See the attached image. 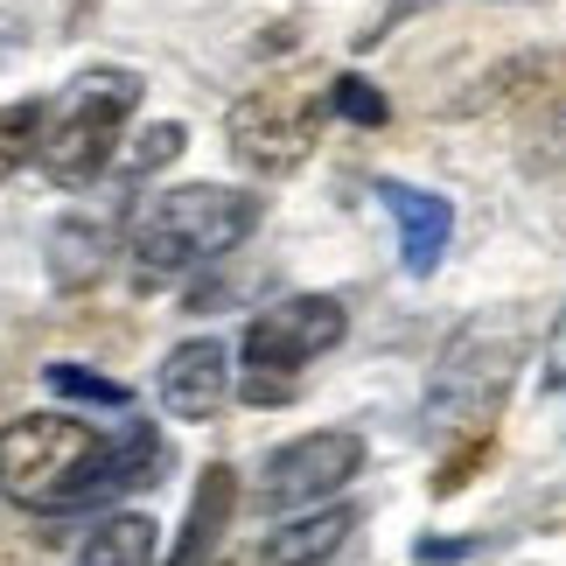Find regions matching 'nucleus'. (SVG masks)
I'll return each instance as SVG.
<instances>
[{
  "instance_id": "1a4fd4ad",
  "label": "nucleus",
  "mask_w": 566,
  "mask_h": 566,
  "mask_svg": "<svg viewBox=\"0 0 566 566\" xmlns=\"http://www.w3.org/2000/svg\"><path fill=\"white\" fill-rule=\"evenodd\" d=\"M231 517H238V475L224 462H210L203 483H196V496H189V517H182V532H176V553H168L161 566H210L217 546H224V532H231Z\"/></svg>"
},
{
  "instance_id": "f257e3e1",
  "label": "nucleus",
  "mask_w": 566,
  "mask_h": 566,
  "mask_svg": "<svg viewBox=\"0 0 566 566\" xmlns=\"http://www.w3.org/2000/svg\"><path fill=\"white\" fill-rule=\"evenodd\" d=\"M105 454L113 441L71 412H21L0 427V496L14 511H84L105 496Z\"/></svg>"
},
{
  "instance_id": "f8f14e48",
  "label": "nucleus",
  "mask_w": 566,
  "mask_h": 566,
  "mask_svg": "<svg viewBox=\"0 0 566 566\" xmlns=\"http://www.w3.org/2000/svg\"><path fill=\"white\" fill-rule=\"evenodd\" d=\"M161 469H168V441H161L155 427H134L126 441H113V454H105V496L161 483Z\"/></svg>"
},
{
  "instance_id": "423d86ee",
  "label": "nucleus",
  "mask_w": 566,
  "mask_h": 566,
  "mask_svg": "<svg viewBox=\"0 0 566 566\" xmlns=\"http://www.w3.org/2000/svg\"><path fill=\"white\" fill-rule=\"evenodd\" d=\"M343 336H350V315H343L336 294H287V301H273L266 315H252L245 371L301 378V364H315L322 350H336Z\"/></svg>"
},
{
  "instance_id": "dca6fc26",
  "label": "nucleus",
  "mask_w": 566,
  "mask_h": 566,
  "mask_svg": "<svg viewBox=\"0 0 566 566\" xmlns=\"http://www.w3.org/2000/svg\"><path fill=\"white\" fill-rule=\"evenodd\" d=\"M50 391H71V399H92V406H126L134 399L119 378H98V371H84V364H50Z\"/></svg>"
},
{
  "instance_id": "f03ea898",
  "label": "nucleus",
  "mask_w": 566,
  "mask_h": 566,
  "mask_svg": "<svg viewBox=\"0 0 566 566\" xmlns=\"http://www.w3.org/2000/svg\"><path fill=\"white\" fill-rule=\"evenodd\" d=\"M259 224V196L231 182H182L161 189L155 203L134 217V280L140 287H168L210 259H224L231 245H245V231Z\"/></svg>"
},
{
  "instance_id": "7ed1b4c3",
  "label": "nucleus",
  "mask_w": 566,
  "mask_h": 566,
  "mask_svg": "<svg viewBox=\"0 0 566 566\" xmlns=\"http://www.w3.org/2000/svg\"><path fill=\"white\" fill-rule=\"evenodd\" d=\"M140 105V77L126 71H84L42 105V134H35V168L63 189H84L113 168L126 119Z\"/></svg>"
},
{
  "instance_id": "f3484780",
  "label": "nucleus",
  "mask_w": 566,
  "mask_h": 566,
  "mask_svg": "<svg viewBox=\"0 0 566 566\" xmlns=\"http://www.w3.org/2000/svg\"><path fill=\"white\" fill-rule=\"evenodd\" d=\"M538 385H546V391H566V308L553 315L546 350H538Z\"/></svg>"
},
{
  "instance_id": "aec40b11",
  "label": "nucleus",
  "mask_w": 566,
  "mask_h": 566,
  "mask_svg": "<svg viewBox=\"0 0 566 566\" xmlns=\"http://www.w3.org/2000/svg\"><path fill=\"white\" fill-rule=\"evenodd\" d=\"M454 553H462V538H420V559H433V566H448Z\"/></svg>"
},
{
  "instance_id": "412c9836",
  "label": "nucleus",
  "mask_w": 566,
  "mask_h": 566,
  "mask_svg": "<svg viewBox=\"0 0 566 566\" xmlns=\"http://www.w3.org/2000/svg\"><path fill=\"white\" fill-rule=\"evenodd\" d=\"M238 566H259V553H252V559H238Z\"/></svg>"
},
{
  "instance_id": "6ab92c4d",
  "label": "nucleus",
  "mask_w": 566,
  "mask_h": 566,
  "mask_svg": "<svg viewBox=\"0 0 566 566\" xmlns=\"http://www.w3.org/2000/svg\"><path fill=\"white\" fill-rule=\"evenodd\" d=\"M182 155V126H155L140 147H134V168H161V161H176Z\"/></svg>"
},
{
  "instance_id": "9b49d317",
  "label": "nucleus",
  "mask_w": 566,
  "mask_h": 566,
  "mask_svg": "<svg viewBox=\"0 0 566 566\" xmlns=\"http://www.w3.org/2000/svg\"><path fill=\"white\" fill-rule=\"evenodd\" d=\"M77 566H155V517L147 511L98 517L92 538L77 546Z\"/></svg>"
},
{
  "instance_id": "6e6552de",
  "label": "nucleus",
  "mask_w": 566,
  "mask_h": 566,
  "mask_svg": "<svg viewBox=\"0 0 566 566\" xmlns=\"http://www.w3.org/2000/svg\"><path fill=\"white\" fill-rule=\"evenodd\" d=\"M224 391H231V364H224V343H210V336L168 350L161 371H155V399H161V412H176V420H210V412L224 406Z\"/></svg>"
},
{
  "instance_id": "2eb2a0df",
  "label": "nucleus",
  "mask_w": 566,
  "mask_h": 566,
  "mask_svg": "<svg viewBox=\"0 0 566 566\" xmlns=\"http://www.w3.org/2000/svg\"><path fill=\"white\" fill-rule=\"evenodd\" d=\"M329 113H343L350 126H385V119H391V105H385V92H378L371 77L343 71V77L329 84Z\"/></svg>"
},
{
  "instance_id": "4468645a",
  "label": "nucleus",
  "mask_w": 566,
  "mask_h": 566,
  "mask_svg": "<svg viewBox=\"0 0 566 566\" xmlns=\"http://www.w3.org/2000/svg\"><path fill=\"white\" fill-rule=\"evenodd\" d=\"M35 134H42V105H35V98L0 105V182H8L14 168L35 161Z\"/></svg>"
},
{
  "instance_id": "0eeeda50",
  "label": "nucleus",
  "mask_w": 566,
  "mask_h": 566,
  "mask_svg": "<svg viewBox=\"0 0 566 566\" xmlns=\"http://www.w3.org/2000/svg\"><path fill=\"white\" fill-rule=\"evenodd\" d=\"M378 203L391 210V224H399V266L412 280H427L448 259L454 203H448V196H433V189H412V182H378Z\"/></svg>"
},
{
  "instance_id": "a211bd4d",
  "label": "nucleus",
  "mask_w": 566,
  "mask_h": 566,
  "mask_svg": "<svg viewBox=\"0 0 566 566\" xmlns=\"http://www.w3.org/2000/svg\"><path fill=\"white\" fill-rule=\"evenodd\" d=\"M238 399H245V406H294V378H280V371H245Z\"/></svg>"
},
{
  "instance_id": "20e7f679",
  "label": "nucleus",
  "mask_w": 566,
  "mask_h": 566,
  "mask_svg": "<svg viewBox=\"0 0 566 566\" xmlns=\"http://www.w3.org/2000/svg\"><path fill=\"white\" fill-rule=\"evenodd\" d=\"M315 134H322V98L294 77L259 84L231 105V155L245 168H266V176H287V168L308 161Z\"/></svg>"
},
{
  "instance_id": "ddd939ff",
  "label": "nucleus",
  "mask_w": 566,
  "mask_h": 566,
  "mask_svg": "<svg viewBox=\"0 0 566 566\" xmlns=\"http://www.w3.org/2000/svg\"><path fill=\"white\" fill-rule=\"evenodd\" d=\"M50 266H56V287H92L105 266V231L84 224V217H63V231L50 238Z\"/></svg>"
},
{
  "instance_id": "39448f33",
  "label": "nucleus",
  "mask_w": 566,
  "mask_h": 566,
  "mask_svg": "<svg viewBox=\"0 0 566 566\" xmlns=\"http://www.w3.org/2000/svg\"><path fill=\"white\" fill-rule=\"evenodd\" d=\"M357 469H364V441L343 433V427L280 441L266 462H259V511H315V504H329L343 483H357Z\"/></svg>"
},
{
  "instance_id": "9d476101",
  "label": "nucleus",
  "mask_w": 566,
  "mask_h": 566,
  "mask_svg": "<svg viewBox=\"0 0 566 566\" xmlns=\"http://www.w3.org/2000/svg\"><path fill=\"white\" fill-rule=\"evenodd\" d=\"M357 532V511L350 504H322L308 517H294V525H280L266 538V566H322L336 559V546Z\"/></svg>"
}]
</instances>
